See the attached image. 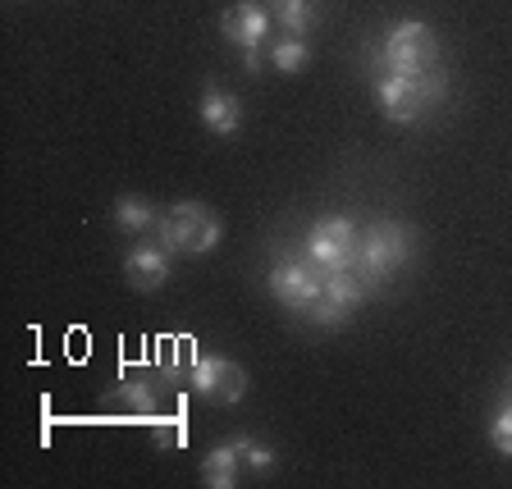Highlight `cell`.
I'll list each match as a JSON object with an SVG mask.
<instances>
[{
	"mask_svg": "<svg viewBox=\"0 0 512 489\" xmlns=\"http://www.w3.org/2000/svg\"><path fill=\"white\" fill-rule=\"evenodd\" d=\"M448 96V69H375V101L389 124H421Z\"/></svg>",
	"mask_w": 512,
	"mask_h": 489,
	"instance_id": "6da1fadb",
	"label": "cell"
},
{
	"mask_svg": "<svg viewBox=\"0 0 512 489\" xmlns=\"http://www.w3.org/2000/svg\"><path fill=\"white\" fill-rule=\"evenodd\" d=\"M435 64H444V51L435 28L421 19H398L375 51V69H435Z\"/></svg>",
	"mask_w": 512,
	"mask_h": 489,
	"instance_id": "277c9868",
	"label": "cell"
},
{
	"mask_svg": "<svg viewBox=\"0 0 512 489\" xmlns=\"http://www.w3.org/2000/svg\"><path fill=\"white\" fill-rule=\"evenodd\" d=\"M243 60V74H261V51H238Z\"/></svg>",
	"mask_w": 512,
	"mask_h": 489,
	"instance_id": "ac0fdd59",
	"label": "cell"
},
{
	"mask_svg": "<svg viewBox=\"0 0 512 489\" xmlns=\"http://www.w3.org/2000/svg\"><path fill=\"white\" fill-rule=\"evenodd\" d=\"M261 5L270 10L284 37H311L316 23L325 19V0H261Z\"/></svg>",
	"mask_w": 512,
	"mask_h": 489,
	"instance_id": "8fae6325",
	"label": "cell"
},
{
	"mask_svg": "<svg viewBox=\"0 0 512 489\" xmlns=\"http://www.w3.org/2000/svg\"><path fill=\"white\" fill-rule=\"evenodd\" d=\"M243 453L234 448V439H224V444H215L211 453L202 458V485L206 489H234L238 480H243Z\"/></svg>",
	"mask_w": 512,
	"mask_h": 489,
	"instance_id": "7c38bea8",
	"label": "cell"
},
{
	"mask_svg": "<svg viewBox=\"0 0 512 489\" xmlns=\"http://www.w3.org/2000/svg\"><path fill=\"white\" fill-rule=\"evenodd\" d=\"M508 394H512V366H508Z\"/></svg>",
	"mask_w": 512,
	"mask_h": 489,
	"instance_id": "d6986e66",
	"label": "cell"
},
{
	"mask_svg": "<svg viewBox=\"0 0 512 489\" xmlns=\"http://www.w3.org/2000/svg\"><path fill=\"white\" fill-rule=\"evenodd\" d=\"M110 224H115L119 234H156L160 206H151L147 197H119L110 206Z\"/></svg>",
	"mask_w": 512,
	"mask_h": 489,
	"instance_id": "5bb4252c",
	"label": "cell"
},
{
	"mask_svg": "<svg viewBox=\"0 0 512 489\" xmlns=\"http://www.w3.org/2000/svg\"><path fill=\"white\" fill-rule=\"evenodd\" d=\"M490 448L499 453V458L512 462V394L503 398V403L494 407V416H490Z\"/></svg>",
	"mask_w": 512,
	"mask_h": 489,
	"instance_id": "e0dca14e",
	"label": "cell"
},
{
	"mask_svg": "<svg viewBox=\"0 0 512 489\" xmlns=\"http://www.w3.org/2000/svg\"><path fill=\"white\" fill-rule=\"evenodd\" d=\"M170 270H174V252L160 243H138L124 252V279L138 293H156L160 284H170Z\"/></svg>",
	"mask_w": 512,
	"mask_h": 489,
	"instance_id": "9c48e42d",
	"label": "cell"
},
{
	"mask_svg": "<svg viewBox=\"0 0 512 489\" xmlns=\"http://www.w3.org/2000/svg\"><path fill=\"white\" fill-rule=\"evenodd\" d=\"M325 270L320 266H311L307 256H284V261H275L270 266V275H266V288H270V298L279 302V307H288L293 316H307L311 307H316L320 298H325Z\"/></svg>",
	"mask_w": 512,
	"mask_h": 489,
	"instance_id": "8992f818",
	"label": "cell"
},
{
	"mask_svg": "<svg viewBox=\"0 0 512 489\" xmlns=\"http://www.w3.org/2000/svg\"><path fill=\"white\" fill-rule=\"evenodd\" d=\"M106 403L124 416H156L160 412V384L156 380H124L106 394Z\"/></svg>",
	"mask_w": 512,
	"mask_h": 489,
	"instance_id": "4fadbf2b",
	"label": "cell"
},
{
	"mask_svg": "<svg viewBox=\"0 0 512 489\" xmlns=\"http://www.w3.org/2000/svg\"><path fill=\"white\" fill-rule=\"evenodd\" d=\"M270 23H275L270 10L266 5H256V0H234V5L220 14V32L234 51H266L270 46Z\"/></svg>",
	"mask_w": 512,
	"mask_h": 489,
	"instance_id": "ba28073f",
	"label": "cell"
},
{
	"mask_svg": "<svg viewBox=\"0 0 512 489\" xmlns=\"http://www.w3.org/2000/svg\"><path fill=\"white\" fill-rule=\"evenodd\" d=\"M229 439H234V448H238V453H243V467L252 471V476H261V480H266L270 471L279 467L275 448H270V444H261V439H256V435H243V430H238V435H229Z\"/></svg>",
	"mask_w": 512,
	"mask_h": 489,
	"instance_id": "2e32d148",
	"label": "cell"
},
{
	"mask_svg": "<svg viewBox=\"0 0 512 489\" xmlns=\"http://www.w3.org/2000/svg\"><path fill=\"white\" fill-rule=\"evenodd\" d=\"M224 238V220L206 202H174L160 211L156 243L170 247L174 256H206Z\"/></svg>",
	"mask_w": 512,
	"mask_h": 489,
	"instance_id": "7a4b0ae2",
	"label": "cell"
},
{
	"mask_svg": "<svg viewBox=\"0 0 512 489\" xmlns=\"http://www.w3.org/2000/svg\"><path fill=\"white\" fill-rule=\"evenodd\" d=\"M407 256H412V234L398 220H375L362 234V243H357L352 270L366 279V288H375V284H389L407 266Z\"/></svg>",
	"mask_w": 512,
	"mask_h": 489,
	"instance_id": "3957f363",
	"label": "cell"
},
{
	"mask_svg": "<svg viewBox=\"0 0 512 489\" xmlns=\"http://www.w3.org/2000/svg\"><path fill=\"white\" fill-rule=\"evenodd\" d=\"M197 119H202V128L215 133V138H234L238 128H243V101L234 92H224V87H206L202 101H197Z\"/></svg>",
	"mask_w": 512,
	"mask_h": 489,
	"instance_id": "30bf717a",
	"label": "cell"
},
{
	"mask_svg": "<svg viewBox=\"0 0 512 489\" xmlns=\"http://www.w3.org/2000/svg\"><path fill=\"white\" fill-rule=\"evenodd\" d=\"M266 55H270V64H275V74H302L311 64L307 37H270Z\"/></svg>",
	"mask_w": 512,
	"mask_h": 489,
	"instance_id": "9a60e30c",
	"label": "cell"
},
{
	"mask_svg": "<svg viewBox=\"0 0 512 489\" xmlns=\"http://www.w3.org/2000/svg\"><path fill=\"white\" fill-rule=\"evenodd\" d=\"M188 384L192 394L215 407H238L247 398V371L238 362H224V357H192Z\"/></svg>",
	"mask_w": 512,
	"mask_h": 489,
	"instance_id": "52a82bcc",
	"label": "cell"
},
{
	"mask_svg": "<svg viewBox=\"0 0 512 489\" xmlns=\"http://www.w3.org/2000/svg\"><path fill=\"white\" fill-rule=\"evenodd\" d=\"M357 243H362V234H357V224L348 215H320V220L307 224V234H302V256H307L311 266L325 270V275H334V270H352Z\"/></svg>",
	"mask_w": 512,
	"mask_h": 489,
	"instance_id": "5b68a950",
	"label": "cell"
}]
</instances>
